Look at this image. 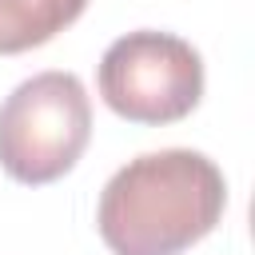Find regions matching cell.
<instances>
[{
  "label": "cell",
  "instance_id": "6da1fadb",
  "mask_svg": "<svg viewBox=\"0 0 255 255\" xmlns=\"http://www.w3.org/2000/svg\"><path fill=\"white\" fill-rule=\"evenodd\" d=\"M227 179L203 151L163 147L128 159L100 191L96 227L112 255H183L215 231Z\"/></svg>",
  "mask_w": 255,
  "mask_h": 255
},
{
  "label": "cell",
  "instance_id": "277c9868",
  "mask_svg": "<svg viewBox=\"0 0 255 255\" xmlns=\"http://www.w3.org/2000/svg\"><path fill=\"white\" fill-rule=\"evenodd\" d=\"M88 0H0V56L48 44L84 16Z\"/></svg>",
  "mask_w": 255,
  "mask_h": 255
},
{
  "label": "cell",
  "instance_id": "7a4b0ae2",
  "mask_svg": "<svg viewBox=\"0 0 255 255\" xmlns=\"http://www.w3.org/2000/svg\"><path fill=\"white\" fill-rule=\"evenodd\" d=\"M92 139V100L76 72H40L0 104V167L28 187L56 183Z\"/></svg>",
  "mask_w": 255,
  "mask_h": 255
},
{
  "label": "cell",
  "instance_id": "3957f363",
  "mask_svg": "<svg viewBox=\"0 0 255 255\" xmlns=\"http://www.w3.org/2000/svg\"><path fill=\"white\" fill-rule=\"evenodd\" d=\"M96 80L104 104L120 120L159 128L195 112L203 96V60L183 36L139 28L108 44Z\"/></svg>",
  "mask_w": 255,
  "mask_h": 255
}]
</instances>
